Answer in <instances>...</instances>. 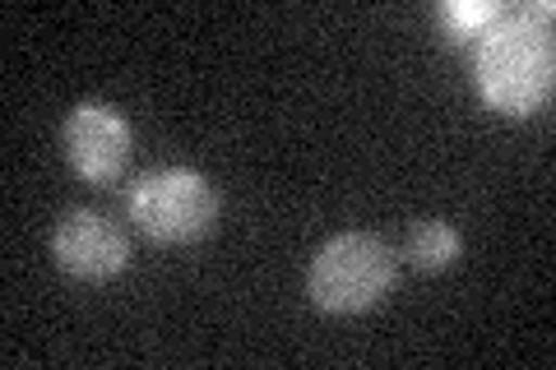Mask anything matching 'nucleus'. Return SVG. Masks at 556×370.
Wrapping results in <instances>:
<instances>
[{"instance_id": "f257e3e1", "label": "nucleus", "mask_w": 556, "mask_h": 370, "mask_svg": "<svg viewBox=\"0 0 556 370\" xmlns=\"http://www.w3.org/2000/svg\"><path fill=\"white\" fill-rule=\"evenodd\" d=\"M552 5L501 10V20L482 33L478 47V88L496 112L529 116L552 98L556 51H552Z\"/></svg>"}, {"instance_id": "f03ea898", "label": "nucleus", "mask_w": 556, "mask_h": 370, "mask_svg": "<svg viewBox=\"0 0 556 370\" xmlns=\"http://www.w3.org/2000/svg\"><path fill=\"white\" fill-rule=\"evenodd\" d=\"M394 251L371 232L329 237L306 269V296L325 315H362L394 288Z\"/></svg>"}, {"instance_id": "7ed1b4c3", "label": "nucleus", "mask_w": 556, "mask_h": 370, "mask_svg": "<svg viewBox=\"0 0 556 370\" xmlns=\"http://www.w3.org/2000/svg\"><path fill=\"white\" fill-rule=\"evenodd\" d=\"M130 222L159 245H190L214 232L218 195L190 167H153L130 186Z\"/></svg>"}, {"instance_id": "20e7f679", "label": "nucleus", "mask_w": 556, "mask_h": 370, "mask_svg": "<svg viewBox=\"0 0 556 370\" xmlns=\"http://www.w3.org/2000/svg\"><path fill=\"white\" fill-rule=\"evenodd\" d=\"M61 144H65L70 167H75L84 181L108 186V181H116V176L126 171V163H130L135 130H130V120L121 116L116 107L89 98V102H79V107L65 116Z\"/></svg>"}, {"instance_id": "39448f33", "label": "nucleus", "mask_w": 556, "mask_h": 370, "mask_svg": "<svg viewBox=\"0 0 556 370\" xmlns=\"http://www.w3.org/2000/svg\"><path fill=\"white\" fill-rule=\"evenodd\" d=\"M51 255L79 283H108V278L126 273L130 241L112 218L93 214V208H70L51 232Z\"/></svg>"}, {"instance_id": "423d86ee", "label": "nucleus", "mask_w": 556, "mask_h": 370, "mask_svg": "<svg viewBox=\"0 0 556 370\" xmlns=\"http://www.w3.org/2000/svg\"><path fill=\"white\" fill-rule=\"evenodd\" d=\"M459 232L450 227L445 218H417L408 227V259L417 264V269H427V273H441L455 264L459 255Z\"/></svg>"}, {"instance_id": "0eeeda50", "label": "nucleus", "mask_w": 556, "mask_h": 370, "mask_svg": "<svg viewBox=\"0 0 556 370\" xmlns=\"http://www.w3.org/2000/svg\"><path fill=\"white\" fill-rule=\"evenodd\" d=\"M496 20H501V5H478V0H450V5H441V24L455 38H482Z\"/></svg>"}]
</instances>
